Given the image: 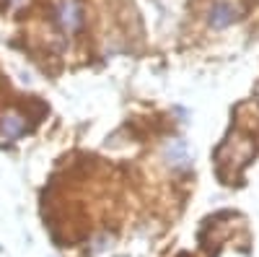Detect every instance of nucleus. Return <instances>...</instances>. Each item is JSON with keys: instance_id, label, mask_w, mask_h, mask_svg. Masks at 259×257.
I'll list each match as a JSON object with an SVG mask.
<instances>
[{"instance_id": "20e7f679", "label": "nucleus", "mask_w": 259, "mask_h": 257, "mask_svg": "<svg viewBox=\"0 0 259 257\" xmlns=\"http://www.w3.org/2000/svg\"><path fill=\"white\" fill-rule=\"evenodd\" d=\"M60 24L65 29H75L80 24V11L75 6V0H62L60 3Z\"/></svg>"}, {"instance_id": "f257e3e1", "label": "nucleus", "mask_w": 259, "mask_h": 257, "mask_svg": "<svg viewBox=\"0 0 259 257\" xmlns=\"http://www.w3.org/2000/svg\"><path fill=\"white\" fill-rule=\"evenodd\" d=\"M26 133V117L18 112H6L0 117V143L16 140L18 135Z\"/></svg>"}, {"instance_id": "f03ea898", "label": "nucleus", "mask_w": 259, "mask_h": 257, "mask_svg": "<svg viewBox=\"0 0 259 257\" xmlns=\"http://www.w3.org/2000/svg\"><path fill=\"white\" fill-rule=\"evenodd\" d=\"M236 21V8L231 3H212L210 13H207V24L215 26V29H223L228 24Z\"/></svg>"}, {"instance_id": "7ed1b4c3", "label": "nucleus", "mask_w": 259, "mask_h": 257, "mask_svg": "<svg viewBox=\"0 0 259 257\" xmlns=\"http://www.w3.org/2000/svg\"><path fill=\"white\" fill-rule=\"evenodd\" d=\"M166 159H168L171 166H179V169L189 166V148H187V143L184 140H171L166 145Z\"/></svg>"}]
</instances>
